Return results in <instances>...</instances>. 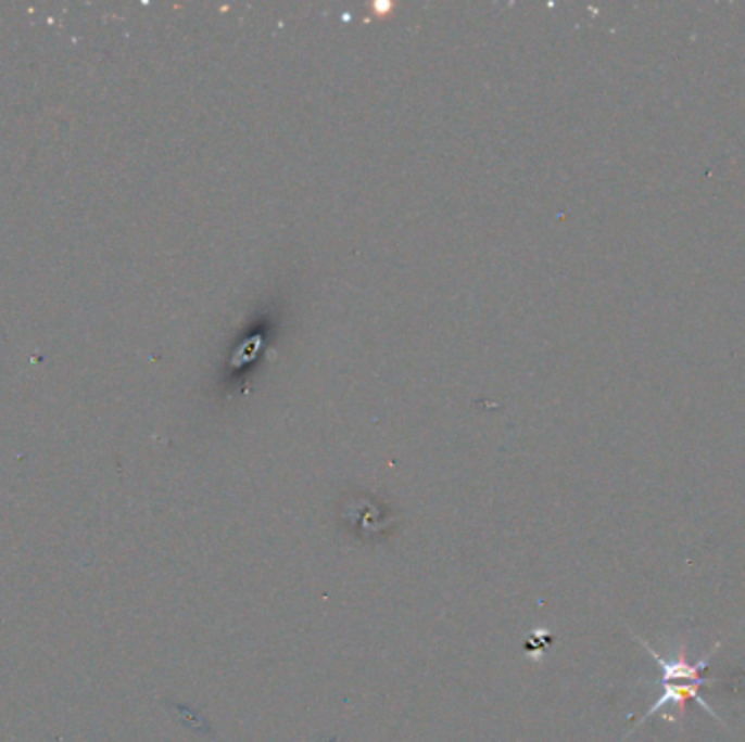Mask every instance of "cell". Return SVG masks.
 Segmentation results:
<instances>
[{"mask_svg": "<svg viewBox=\"0 0 745 742\" xmlns=\"http://www.w3.org/2000/svg\"><path fill=\"white\" fill-rule=\"evenodd\" d=\"M634 638L649 651V655H652V657L656 660V664L660 666V679H658L656 683L662 688V694H660V696L654 701V705L639 718V722H634L632 731H634L639 725H643L649 716H654L656 712H660L662 707H667L669 703H673L675 707H680V712H684V705H686L689 701H695L704 712H708L712 718H717V722H723V720L719 718V714L699 696V688H702V686H708V683H715V681H717V679L706 677L704 673H706V668H708V664H710V660H712V655H715V651L719 649L721 642H717V644L708 651L706 657H702V660L695 662V664H689V662L684 660V653H682V651H680L678 660H665V657H660L658 651H654V649L649 647L647 640H643V638L636 636V634H634ZM632 731H630V733H632Z\"/></svg>", "mask_w": 745, "mask_h": 742, "instance_id": "obj_1", "label": "cell"}]
</instances>
